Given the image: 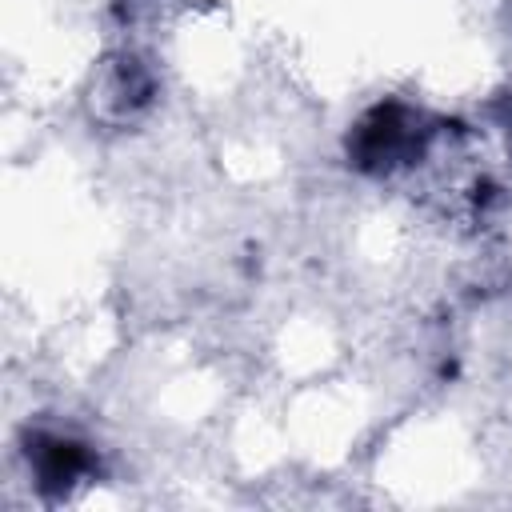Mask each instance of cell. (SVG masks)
<instances>
[{
  "label": "cell",
  "mask_w": 512,
  "mask_h": 512,
  "mask_svg": "<svg viewBox=\"0 0 512 512\" xmlns=\"http://www.w3.org/2000/svg\"><path fill=\"white\" fill-rule=\"evenodd\" d=\"M84 468V452L80 444L64 440V436H44L36 448V476L44 488H68Z\"/></svg>",
  "instance_id": "obj_1"
}]
</instances>
